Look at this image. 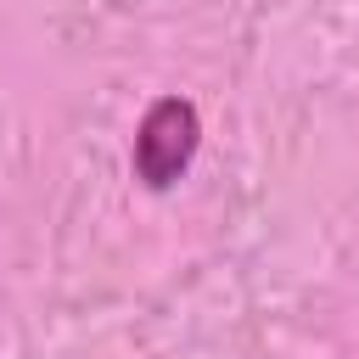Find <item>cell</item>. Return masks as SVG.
<instances>
[{"label": "cell", "mask_w": 359, "mask_h": 359, "mask_svg": "<svg viewBox=\"0 0 359 359\" xmlns=\"http://www.w3.org/2000/svg\"><path fill=\"white\" fill-rule=\"evenodd\" d=\"M202 146V112L191 95H157L135 129V151H129V168L146 191H168L191 157Z\"/></svg>", "instance_id": "1"}]
</instances>
